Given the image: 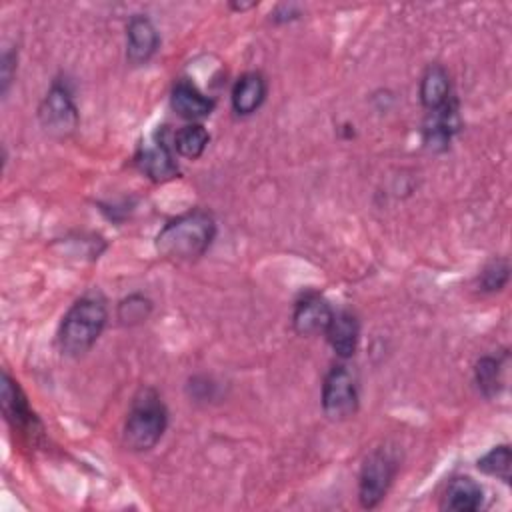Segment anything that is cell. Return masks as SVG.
Wrapping results in <instances>:
<instances>
[{"label":"cell","mask_w":512,"mask_h":512,"mask_svg":"<svg viewBox=\"0 0 512 512\" xmlns=\"http://www.w3.org/2000/svg\"><path fill=\"white\" fill-rule=\"evenodd\" d=\"M138 166L154 182H166L178 176V166L162 134H154L138 150Z\"/></svg>","instance_id":"8"},{"label":"cell","mask_w":512,"mask_h":512,"mask_svg":"<svg viewBox=\"0 0 512 512\" xmlns=\"http://www.w3.org/2000/svg\"><path fill=\"white\" fill-rule=\"evenodd\" d=\"M150 310H152V302L142 296V294H132L128 298H124L118 306V318L122 324H138V322H144L148 316H150Z\"/></svg>","instance_id":"21"},{"label":"cell","mask_w":512,"mask_h":512,"mask_svg":"<svg viewBox=\"0 0 512 512\" xmlns=\"http://www.w3.org/2000/svg\"><path fill=\"white\" fill-rule=\"evenodd\" d=\"M474 380H476L478 390L486 398L496 396L500 392V388H502V364H500V360L494 358V356H482L476 362Z\"/></svg>","instance_id":"18"},{"label":"cell","mask_w":512,"mask_h":512,"mask_svg":"<svg viewBox=\"0 0 512 512\" xmlns=\"http://www.w3.org/2000/svg\"><path fill=\"white\" fill-rule=\"evenodd\" d=\"M160 44L156 26L148 16L136 14L126 28V58L130 64L138 66L148 62Z\"/></svg>","instance_id":"9"},{"label":"cell","mask_w":512,"mask_h":512,"mask_svg":"<svg viewBox=\"0 0 512 512\" xmlns=\"http://www.w3.org/2000/svg\"><path fill=\"white\" fill-rule=\"evenodd\" d=\"M476 468L482 474L494 476L502 482H510V470H512V452L508 444H500L494 446L492 450H488L482 458H478Z\"/></svg>","instance_id":"19"},{"label":"cell","mask_w":512,"mask_h":512,"mask_svg":"<svg viewBox=\"0 0 512 512\" xmlns=\"http://www.w3.org/2000/svg\"><path fill=\"white\" fill-rule=\"evenodd\" d=\"M2 410L6 420L14 426V428H22V430H30L34 428V424H38L34 412L30 410L26 396L22 394L18 382H14L10 378L8 372L2 374Z\"/></svg>","instance_id":"14"},{"label":"cell","mask_w":512,"mask_h":512,"mask_svg":"<svg viewBox=\"0 0 512 512\" xmlns=\"http://www.w3.org/2000/svg\"><path fill=\"white\" fill-rule=\"evenodd\" d=\"M482 498L484 492L476 480L470 476H456L446 486L442 508L454 512H474L482 506Z\"/></svg>","instance_id":"15"},{"label":"cell","mask_w":512,"mask_h":512,"mask_svg":"<svg viewBox=\"0 0 512 512\" xmlns=\"http://www.w3.org/2000/svg\"><path fill=\"white\" fill-rule=\"evenodd\" d=\"M420 100L428 110H436L452 100L450 76L440 64H432L426 68L420 80Z\"/></svg>","instance_id":"16"},{"label":"cell","mask_w":512,"mask_h":512,"mask_svg":"<svg viewBox=\"0 0 512 512\" xmlns=\"http://www.w3.org/2000/svg\"><path fill=\"white\" fill-rule=\"evenodd\" d=\"M38 118L50 136L64 138L72 134L78 126V108L70 90L62 84H54L38 108Z\"/></svg>","instance_id":"6"},{"label":"cell","mask_w":512,"mask_h":512,"mask_svg":"<svg viewBox=\"0 0 512 512\" xmlns=\"http://www.w3.org/2000/svg\"><path fill=\"white\" fill-rule=\"evenodd\" d=\"M458 106L452 98L444 106L430 110L426 122H424V144L432 152H442L448 148L452 134L458 130Z\"/></svg>","instance_id":"10"},{"label":"cell","mask_w":512,"mask_h":512,"mask_svg":"<svg viewBox=\"0 0 512 512\" xmlns=\"http://www.w3.org/2000/svg\"><path fill=\"white\" fill-rule=\"evenodd\" d=\"M322 410L330 420H348L358 410L356 378L346 366H334L322 384Z\"/></svg>","instance_id":"5"},{"label":"cell","mask_w":512,"mask_h":512,"mask_svg":"<svg viewBox=\"0 0 512 512\" xmlns=\"http://www.w3.org/2000/svg\"><path fill=\"white\" fill-rule=\"evenodd\" d=\"M332 306L326 298L320 294H306L302 296L292 314V326L300 336H314L320 332H326L330 320H332Z\"/></svg>","instance_id":"7"},{"label":"cell","mask_w":512,"mask_h":512,"mask_svg":"<svg viewBox=\"0 0 512 512\" xmlns=\"http://www.w3.org/2000/svg\"><path fill=\"white\" fill-rule=\"evenodd\" d=\"M508 276H510V266L504 258H498V260H492L488 262L480 276H478V284H480V290L482 292H496V290H502L508 282Z\"/></svg>","instance_id":"20"},{"label":"cell","mask_w":512,"mask_h":512,"mask_svg":"<svg viewBox=\"0 0 512 512\" xmlns=\"http://www.w3.org/2000/svg\"><path fill=\"white\" fill-rule=\"evenodd\" d=\"M266 92H268V86L260 72L242 74L236 80V84L232 88V96H230L234 112L240 116H248V114L256 112L262 106Z\"/></svg>","instance_id":"13"},{"label":"cell","mask_w":512,"mask_h":512,"mask_svg":"<svg viewBox=\"0 0 512 512\" xmlns=\"http://www.w3.org/2000/svg\"><path fill=\"white\" fill-rule=\"evenodd\" d=\"M168 424V412L154 388H142L130 406L124 422L122 440L134 452H146L154 448Z\"/></svg>","instance_id":"3"},{"label":"cell","mask_w":512,"mask_h":512,"mask_svg":"<svg viewBox=\"0 0 512 512\" xmlns=\"http://www.w3.org/2000/svg\"><path fill=\"white\" fill-rule=\"evenodd\" d=\"M14 64H16V54L6 50L2 54V94L8 92V86L12 82V70H14Z\"/></svg>","instance_id":"22"},{"label":"cell","mask_w":512,"mask_h":512,"mask_svg":"<svg viewBox=\"0 0 512 512\" xmlns=\"http://www.w3.org/2000/svg\"><path fill=\"white\" fill-rule=\"evenodd\" d=\"M210 142V134L206 132V128L198 122H192V124H186L182 126L176 134H174V150L182 156V158H188V160H196L202 156V152L206 150Z\"/></svg>","instance_id":"17"},{"label":"cell","mask_w":512,"mask_h":512,"mask_svg":"<svg viewBox=\"0 0 512 512\" xmlns=\"http://www.w3.org/2000/svg\"><path fill=\"white\" fill-rule=\"evenodd\" d=\"M108 320L106 302L100 294L80 296L64 314L58 328V344L62 354L78 358L86 354L100 338Z\"/></svg>","instance_id":"2"},{"label":"cell","mask_w":512,"mask_h":512,"mask_svg":"<svg viewBox=\"0 0 512 512\" xmlns=\"http://www.w3.org/2000/svg\"><path fill=\"white\" fill-rule=\"evenodd\" d=\"M324 334L328 338V344L340 358H350L358 348L360 322L354 312L338 310L332 314V320Z\"/></svg>","instance_id":"11"},{"label":"cell","mask_w":512,"mask_h":512,"mask_svg":"<svg viewBox=\"0 0 512 512\" xmlns=\"http://www.w3.org/2000/svg\"><path fill=\"white\" fill-rule=\"evenodd\" d=\"M396 468H398L396 458L386 448L374 450L364 460L360 470V480H358V498L362 508H376L384 500L396 476Z\"/></svg>","instance_id":"4"},{"label":"cell","mask_w":512,"mask_h":512,"mask_svg":"<svg viewBox=\"0 0 512 512\" xmlns=\"http://www.w3.org/2000/svg\"><path fill=\"white\" fill-rule=\"evenodd\" d=\"M170 104L178 116L192 122L210 116L214 110V100L202 94L190 80H178L174 84Z\"/></svg>","instance_id":"12"},{"label":"cell","mask_w":512,"mask_h":512,"mask_svg":"<svg viewBox=\"0 0 512 512\" xmlns=\"http://www.w3.org/2000/svg\"><path fill=\"white\" fill-rule=\"evenodd\" d=\"M216 222L206 210H190L166 222L156 236V250L160 256L188 262L200 258L212 244Z\"/></svg>","instance_id":"1"}]
</instances>
